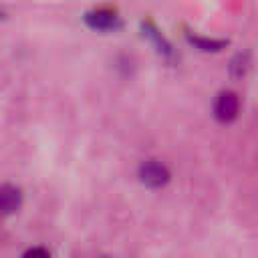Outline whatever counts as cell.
I'll use <instances>...</instances> for the list:
<instances>
[{"mask_svg":"<svg viewBox=\"0 0 258 258\" xmlns=\"http://www.w3.org/2000/svg\"><path fill=\"white\" fill-rule=\"evenodd\" d=\"M139 177H141V181H143L145 185H149V187H159V185H163V183L167 181L169 173H167L165 165H161V163H157V161H145V163L139 167Z\"/></svg>","mask_w":258,"mask_h":258,"instance_id":"obj_2","label":"cell"},{"mask_svg":"<svg viewBox=\"0 0 258 258\" xmlns=\"http://www.w3.org/2000/svg\"><path fill=\"white\" fill-rule=\"evenodd\" d=\"M0 206L4 210V214H12L18 210L20 206V191L12 185H4L2 187V196H0Z\"/></svg>","mask_w":258,"mask_h":258,"instance_id":"obj_3","label":"cell"},{"mask_svg":"<svg viewBox=\"0 0 258 258\" xmlns=\"http://www.w3.org/2000/svg\"><path fill=\"white\" fill-rule=\"evenodd\" d=\"M87 22L93 26V28H109L115 24V14L113 12H105V10H99V12H93L87 16Z\"/></svg>","mask_w":258,"mask_h":258,"instance_id":"obj_4","label":"cell"},{"mask_svg":"<svg viewBox=\"0 0 258 258\" xmlns=\"http://www.w3.org/2000/svg\"><path fill=\"white\" fill-rule=\"evenodd\" d=\"M238 111H240V101H238L236 93L224 91V93H220L216 97V101H214V115L220 121H224V123L234 121L238 117Z\"/></svg>","mask_w":258,"mask_h":258,"instance_id":"obj_1","label":"cell"}]
</instances>
